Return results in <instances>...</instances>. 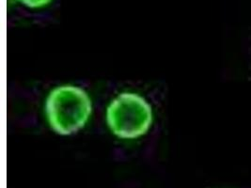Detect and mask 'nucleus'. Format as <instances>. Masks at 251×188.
Returning <instances> with one entry per match:
<instances>
[{
	"label": "nucleus",
	"mask_w": 251,
	"mask_h": 188,
	"mask_svg": "<svg viewBox=\"0 0 251 188\" xmlns=\"http://www.w3.org/2000/svg\"><path fill=\"white\" fill-rule=\"evenodd\" d=\"M92 112L89 94L76 86L57 87L46 99V113L49 125L62 136L75 134L83 128Z\"/></svg>",
	"instance_id": "nucleus-1"
},
{
	"label": "nucleus",
	"mask_w": 251,
	"mask_h": 188,
	"mask_svg": "<svg viewBox=\"0 0 251 188\" xmlns=\"http://www.w3.org/2000/svg\"><path fill=\"white\" fill-rule=\"evenodd\" d=\"M152 109L148 102L134 93H123L106 109V121L120 139L134 140L145 135L152 123Z\"/></svg>",
	"instance_id": "nucleus-2"
},
{
	"label": "nucleus",
	"mask_w": 251,
	"mask_h": 188,
	"mask_svg": "<svg viewBox=\"0 0 251 188\" xmlns=\"http://www.w3.org/2000/svg\"><path fill=\"white\" fill-rule=\"evenodd\" d=\"M29 8H41L47 5L51 0H18Z\"/></svg>",
	"instance_id": "nucleus-3"
}]
</instances>
